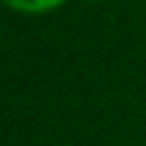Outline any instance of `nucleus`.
Returning <instances> with one entry per match:
<instances>
[{
    "instance_id": "f03ea898",
    "label": "nucleus",
    "mask_w": 146,
    "mask_h": 146,
    "mask_svg": "<svg viewBox=\"0 0 146 146\" xmlns=\"http://www.w3.org/2000/svg\"><path fill=\"white\" fill-rule=\"evenodd\" d=\"M89 3H103V0H89Z\"/></svg>"
},
{
    "instance_id": "f257e3e1",
    "label": "nucleus",
    "mask_w": 146,
    "mask_h": 146,
    "mask_svg": "<svg viewBox=\"0 0 146 146\" xmlns=\"http://www.w3.org/2000/svg\"><path fill=\"white\" fill-rule=\"evenodd\" d=\"M8 11L14 14H25V16H43L52 11L62 8L68 0H0Z\"/></svg>"
}]
</instances>
